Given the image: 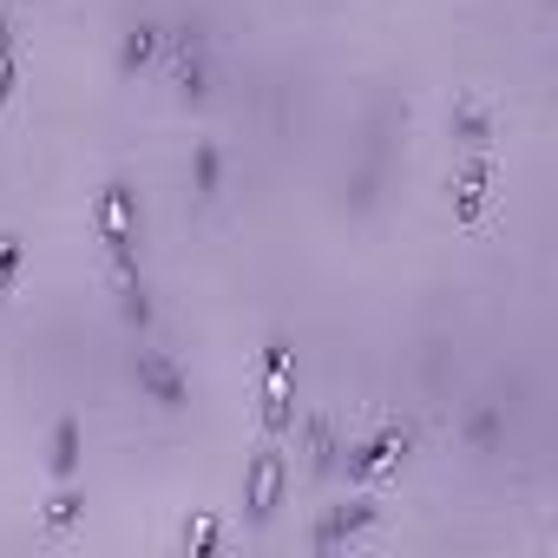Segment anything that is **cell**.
I'll list each match as a JSON object with an SVG mask.
<instances>
[{
  "label": "cell",
  "mask_w": 558,
  "mask_h": 558,
  "mask_svg": "<svg viewBox=\"0 0 558 558\" xmlns=\"http://www.w3.org/2000/svg\"><path fill=\"white\" fill-rule=\"evenodd\" d=\"M263 434L269 440H283V434H296V349H290V336L276 329V336H263Z\"/></svg>",
  "instance_id": "cell-5"
},
{
  "label": "cell",
  "mask_w": 558,
  "mask_h": 558,
  "mask_svg": "<svg viewBox=\"0 0 558 558\" xmlns=\"http://www.w3.org/2000/svg\"><path fill=\"white\" fill-rule=\"evenodd\" d=\"M80 466H86V421L60 414L47 427V480H80Z\"/></svg>",
  "instance_id": "cell-11"
},
{
  "label": "cell",
  "mask_w": 558,
  "mask_h": 558,
  "mask_svg": "<svg viewBox=\"0 0 558 558\" xmlns=\"http://www.w3.org/2000/svg\"><path fill=\"white\" fill-rule=\"evenodd\" d=\"M223 178H230V151H223L217 138H197V145H191V204L210 210V204L223 197Z\"/></svg>",
  "instance_id": "cell-12"
},
{
  "label": "cell",
  "mask_w": 558,
  "mask_h": 558,
  "mask_svg": "<svg viewBox=\"0 0 558 558\" xmlns=\"http://www.w3.org/2000/svg\"><path fill=\"white\" fill-rule=\"evenodd\" d=\"M290 486H296V466H290L283 440H269V434H263V447H256L250 466H243V525L263 532L276 512L290 506Z\"/></svg>",
  "instance_id": "cell-2"
},
{
  "label": "cell",
  "mask_w": 558,
  "mask_h": 558,
  "mask_svg": "<svg viewBox=\"0 0 558 558\" xmlns=\"http://www.w3.org/2000/svg\"><path fill=\"white\" fill-rule=\"evenodd\" d=\"M414 453V427L408 421H381V427H368L362 440H349L342 447V480L349 486H375V480H388V473H401V460Z\"/></svg>",
  "instance_id": "cell-4"
},
{
  "label": "cell",
  "mask_w": 558,
  "mask_h": 558,
  "mask_svg": "<svg viewBox=\"0 0 558 558\" xmlns=\"http://www.w3.org/2000/svg\"><path fill=\"white\" fill-rule=\"evenodd\" d=\"M342 427H336V414H310L303 421V466L316 473V480H329L336 466H342Z\"/></svg>",
  "instance_id": "cell-13"
},
{
  "label": "cell",
  "mask_w": 558,
  "mask_h": 558,
  "mask_svg": "<svg viewBox=\"0 0 558 558\" xmlns=\"http://www.w3.org/2000/svg\"><path fill=\"white\" fill-rule=\"evenodd\" d=\"M447 197H453V223H480L486 210H493V197H499V158L493 151H466L460 165H453V178H447Z\"/></svg>",
  "instance_id": "cell-7"
},
{
  "label": "cell",
  "mask_w": 558,
  "mask_h": 558,
  "mask_svg": "<svg viewBox=\"0 0 558 558\" xmlns=\"http://www.w3.org/2000/svg\"><path fill=\"white\" fill-rule=\"evenodd\" d=\"M158 60H165V21H151V14L125 21L119 53H112V80H119V86H132V80H145Z\"/></svg>",
  "instance_id": "cell-9"
},
{
  "label": "cell",
  "mask_w": 558,
  "mask_h": 558,
  "mask_svg": "<svg viewBox=\"0 0 558 558\" xmlns=\"http://www.w3.org/2000/svg\"><path fill=\"white\" fill-rule=\"evenodd\" d=\"M460 447H466V453H499V447H506V408H499V401L466 408V414H460Z\"/></svg>",
  "instance_id": "cell-14"
},
{
  "label": "cell",
  "mask_w": 558,
  "mask_h": 558,
  "mask_svg": "<svg viewBox=\"0 0 558 558\" xmlns=\"http://www.w3.org/2000/svg\"><path fill=\"white\" fill-rule=\"evenodd\" d=\"M21 276H27V236L21 230H0V303H14Z\"/></svg>",
  "instance_id": "cell-17"
},
{
  "label": "cell",
  "mask_w": 558,
  "mask_h": 558,
  "mask_svg": "<svg viewBox=\"0 0 558 558\" xmlns=\"http://www.w3.org/2000/svg\"><path fill=\"white\" fill-rule=\"evenodd\" d=\"M132 388H138V401H151L158 414H184V408H191V375H184L178 355H165V349H138V355H132Z\"/></svg>",
  "instance_id": "cell-8"
},
{
  "label": "cell",
  "mask_w": 558,
  "mask_h": 558,
  "mask_svg": "<svg viewBox=\"0 0 558 558\" xmlns=\"http://www.w3.org/2000/svg\"><path fill=\"white\" fill-rule=\"evenodd\" d=\"M80 519H86V486H80V480H53V493L40 499V532L60 538V532H73Z\"/></svg>",
  "instance_id": "cell-15"
},
{
  "label": "cell",
  "mask_w": 558,
  "mask_h": 558,
  "mask_svg": "<svg viewBox=\"0 0 558 558\" xmlns=\"http://www.w3.org/2000/svg\"><path fill=\"white\" fill-rule=\"evenodd\" d=\"M217 538H223V525H217V512H191V519L178 525V551H191V558H204V551H217Z\"/></svg>",
  "instance_id": "cell-18"
},
{
  "label": "cell",
  "mask_w": 558,
  "mask_h": 558,
  "mask_svg": "<svg viewBox=\"0 0 558 558\" xmlns=\"http://www.w3.org/2000/svg\"><path fill=\"white\" fill-rule=\"evenodd\" d=\"M447 138H453L460 151H499V112L466 93V99L447 106Z\"/></svg>",
  "instance_id": "cell-10"
},
{
  "label": "cell",
  "mask_w": 558,
  "mask_h": 558,
  "mask_svg": "<svg viewBox=\"0 0 558 558\" xmlns=\"http://www.w3.org/2000/svg\"><path fill=\"white\" fill-rule=\"evenodd\" d=\"M381 519H388V506H381L368 486H355V499H342V506H323V512H316V525H310V545H316V551L362 545V538H368Z\"/></svg>",
  "instance_id": "cell-6"
},
{
  "label": "cell",
  "mask_w": 558,
  "mask_h": 558,
  "mask_svg": "<svg viewBox=\"0 0 558 558\" xmlns=\"http://www.w3.org/2000/svg\"><path fill=\"white\" fill-rule=\"evenodd\" d=\"M93 236H99V256L112 276L119 316L145 336L158 323V310H151V283H145V204H138V184L125 171H112L93 191Z\"/></svg>",
  "instance_id": "cell-1"
},
{
  "label": "cell",
  "mask_w": 558,
  "mask_h": 558,
  "mask_svg": "<svg viewBox=\"0 0 558 558\" xmlns=\"http://www.w3.org/2000/svg\"><path fill=\"white\" fill-rule=\"evenodd\" d=\"M165 73H171V93L184 99V106H204L210 93H217V47H210V34L204 27H165V60H158Z\"/></svg>",
  "instance_id": "cell-3"
},
{
  "label": "cell",
  "mask_w": 558,
  "mask_h": 558,
  "mask_svg": "<svg viewBox=\"0 0 558 558\" xmlns=\"http://www.w3.org/2000/svg\"><path fill=\"white\" fill-rule=\"evenodd\" d=\"M14 86H21V34H14L8 0H0V106L14 99Z\"/></svg>",
  "instance_id": "cell-16"
}]
</instances>
